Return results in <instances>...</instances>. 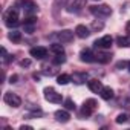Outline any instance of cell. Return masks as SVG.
<instances>
[{"label": "cell", "instance_id": "cell-27", "mask_svg": "<svg viewBox=\"0 0 130 130\" xmlns=\"http://www.w3.org/2000/svg\"><path fill=\"white\" fill-rule=\"evenodd\" d=\"M20 66H23V68H28V66H31V60H22L20 61Z\"/></svg>", "mask_w": 130, "mask_h": 130}, {"label": "cell", "instance_id": "cell-12", "mask_svg": "<svg viewBox=\"0 0 130 130\" xmlns=\"http://www.w3.org/2000/svg\"><path fill=\"white\" fill-rule=\"evenodd\" d=\"M35 26H37V22H35V19H34L32 15H29V17L25 20V23H23L25 32H28V34H32V32L35 31Z\"/></svg>", "mask_w": 130, "mask_h": 130}, {"label": "cell", "instance_id": "cell-18", "mask_svg": "<svg viewBox=\"0 0 130 130\" xmlns=\"http://www.w3.org/2000/svg\"><path fill=\"white\" fill-rule=\"evenodd\" d=\"M100 95H101V98H103V100L109 101V100H112V98H113V89H112V87H103V89H101V92H100Z\"/></svg>", "mask_w": 130, "mask_h": 130}, {"label": "cell", "instance_id": "cell-8", "mask_svg": "<svg viewBox=\"0 0 130 130\" xmlns=\"http://www.w3.org/2000/svg\"><path fill=\"white\" fill-rule=\"evenodd\" d=\"M80 60L83 63H93V61H96V57L90 49H83L80 52Z\"/></svg>", "mask_w": 130, "mask_h": 130}, {"label": "cell", "instance_id": "cell-25", "mask_svg": "<svg viewBox=\"0 0 130 130\" xmlns=\"http://www.w3.org/2000/svg\"><path fill=\"white\" fill-rule=\"evenodd\" d=\"M104 28V23L103 22H98V20H93L92 22V29L93 31H101Z\"/></svg>", "mask_w": 130, "mask_h": 130}, {"label": "cell", "instance_id": "cell-5", "mask_svg": "<svg viewBox=\"0 0 130 130\" xmlns=\"http://www.w3.org/2000/svg\"><path fill=\"white\" fill-rule=\"evenodd\" d=\"M112 43H113V38H112L110 35H104V37L95 40L93 44H95V47H98V49H110Z\"/></svg>", "mask_w": 130, "mask_h": 130}, {"label": "cell", "instance_id": "cell-31", "mask_svg": "<svg viewBox=\"0 0 130 130\" xmlns=\"http://www.w3.org/2000/svg\"><path fill=\"white\" fill-rule=\"evenodd\" d=\"M20 130H32V127H31V125H22Z\"/></svg>", "mask_w": 130, "mask_h": 130}, {"label": "cell", "instance_id": "cell-13", "mask_svg": "<svg viewBox=\"0 0 130 130\" xmlns=\"http://www.w3.org/2000/svg\"><path fill=\"white\" fill-rule=\"evenodd\" d=\"M87 86H89V89H90L92 92H95V93H100V92H101V89H103L101 81H100V80H96V78L89 80V81H87Z\"/></svg>", "mask_w": 130, "mask_h": 130}, {"label": "cell", "instance_id": "cell-29", "mask_svg": "<svg viewBox=\"0 0 130 130\" xmlns=\"http://www.w3.org/2000/svg\"><path fill=\"white\" fill-rule=\"evenodd\" d=\"M17 80H19V75H12L9 78V83H17Z\"/></svg>", "mask_w": 130, "mask_h": 130}, {"label": "cell", "instance_id": "cell-32", "mask_svg": "<svg viewBox=\"0 0 130 130\" xmlns=\"http://www.w3.org/2000/svg\"><path fill=\"white\" fill-rule=\"evenodd\" d=\"M127 68H128V72H130V63H128V66H127Z\"/></svg>", "mask_w": 130, "mask_h": 130}, {"label": "cell", "instance_id": "cell-11", "mask_svg": "<svg viewBox=\"0 0 130 130\" xmlns=\"http://www.w3.org/2000/svg\"><path fill=\"white\" fill-rule=\"evenodd\" d=\"M57 38H58L61 43H69V41H72V38H74V31L64 29V31H61V32L57 34Z\"/></svg>", "mask_w": 130, "mask_h": 130}, {"label": "cell", "instance_id": "cell-24", "mask_svg": "<svg viewBox=\"0 0 130 130\" xmlns=\"http://www.w3.org/2000/svg\"><path fill=\"white\" fill-rule=\"evenodd\" d=\"M118 124H124V122H127L128 121V115L127 113H119L118 116H116V119H115Z\"/></svg>", "mask_w": 130, "mask_h": 130}, {"label": "cell", "instance_id": "cell-20", "mask_svg": "<svg viewBox=\"0 0 130 130\" xmlns=\"http://www.w3.org/2000/svg\"><path fill=\"white\" fill-rule=\"evenodd\" d=\"M69 81H72V77H71V75H68V74H61V75H58V78H57V83H58V84H61V86L68 84Z\"/></svg>", "mask_w": 130, "mask_h": 130}, {"label": "cell", "instance_id": "cell-22", "mask_svg": "<svg viewBox=\"0 0 130 130\" xmlns=\"http://www.w3.org/2000/svg\"><path fill=\"white\" fill-rule=\"evenodd\" d=\"M51 51H52L54 54H64V47H63L61 43H54V44L51 46Z\"/></svg>", "mask_w": 130, "mask_h": 130}, {"label": "cell", "instance_id": "cell-7", "mask_svg": "<svg viewBox=\"0 0 130 130\" xmlns=\"http://www.w3.org/2000/svg\"><path fill=\"white\" fill-rule=\"evenodd\" d=\"M19 2L22 3L23 11H25L26 15H34L37 12V6L34 5V2H31V0H19Z\"/></svg>", "mask_w": 130, "mask_h": 130}, {"label": "cell", "instance_id": "cell-9", "mask_svg": "<svg viewBox=\"0 0 130 130\" xmlns=\"http://www.w3.org/2000/svg\"><path fill=\"white\" fill-rule=\"evenodd\" d=\"M29 54H31V57H34L37 60H41V58H44L47 55V49L43 47V46H37V47H32L29 51Z\"/></svg>", "mask_w": 130, "mask_h": 130}, {"label": "cell", "instance_id": "cell-1", "mask_svg": "<svg viewBox=\"0 0 130 130\" xmlns=\"http://www.w3.org/2000/svg\"><path fill=\"white\" fill-rule=\"evenodd\" d=\"M5 25L6 26H9V28H14V26H17L19 25V12H17V9L15 8H11V9H8L6 12H5Z\"/></svg>", "mask_w": 130, "mask_h": 130}, {"label": "cell", "instance_id": "cell-10", "mask_svg": "<svg viewBox=\"0 0 130 130\" xmlns=\"http://www.w3.org/2000/svg\"><path fill=\"white\" fill-rule=\"evenodd\" d=\"M83 8H86V0H74L68 6V12H80Z\"/></svg>", "mask_w": 130, "mask_h": 130}, {"label": "cell", "instance_id": "cell-3", "mask_svg": "<svg viewBox=\"0 0 130 130\" xmlns=\"http://www.w3.org/2000/svg\"><path fill=\"white\" fill-rule=\"evenodd\" d=\"M90 12L96 17H109L112 14V8L107 5H96V6H90Z\"/></svg>", "mask_w": 130, "mask_h": 130}, {"label": "cell", "instance_id": "cell-23", "mask_svg": "<svg viewBox=\"0 0 130 130\" xmlns=\"http://www.w3.org/2000/svg\"><path fill=\"white\" fill-rule=\"evenodd\" d=\"M52 61H54V64H63L66 61V57H64V54H55V58Z\"/></svg>", "mask_w": 130, "mask_h": 130}, {"label": "cell", "instance_id": "cell-30", "mask_svg": "<svg viewBox=\"0 0 130 130\" xmlns=\"http://www.w3.org/2000/svg\"><path fill=\"white\" fill-rule=\"evenodd\" d=\"M125 32H127V35H130V22H127V25H125Z\"/></svg>", "mask_w": 130, "mask_h": 130}, {"label": "cell", "instance_id": "cell-21", "mask_svg": "<svg viewBox=\"0 0 130 130\" xmlns=\"http://www.w3.org/2000/svg\"><path fill=\"white\" fill-rule=\"evenodd\" d=\"M9 40L11 41H14V43H19L20 40H22V32H19V31H12V32H9Z\"/></svg>", "mask_w": 130, "mask_h": 130}, {"label": "cell", "instance_id": "cell-15", "mask_svg": "<svg viewBox=\"0 0 130 130\" xmlns=\"http://www.w3.org/2000/svg\"><path fill=\"white\" fill-rule=\"evenodd\" d=\"M86 80H87V74H86V72H75V74L72 75V81H74L75 84H84Z\"/></svg>", "mask_w": 130, "mask_h": 130}, {"label": "cell", "instance_id": "cell-2", "mask_svg": "<svg viewBox=\"0 0 130 130\" xmlns=\"http://www.w3.org/2000/svg\"><path fill=\"white\" fill-rule=\"evenodd\" d=\"M44 100L49 101V103L60 104V103L63 101V96H61V93H58L55 89H52V87H46V89H44Z\"/></svg>", "mask_w": 130, "mask_h": 130}, {"label": "cell", "instance_id": "cell-14", "mask_svg": "<svg viewBox=\"0 0 130 130\" xmlns=\"http://www.w3.org/2000/svg\"><path fill=\"white\" fill-rule=\"evenodd\" d=\"M75 35H77L78 38H87V37L90 35V32H89V29H87L84 25H78V26L75 28Z\"/></svg>", "mask_w": 130, "mask_h": 130}, {"label": "cell", "instance_id": "cell-4", "mask_svg": "<svg viewBox=\"0 0 130 130\" xmlns=\"http://www.w3.org/2000/svg\"><path fill=\"white\" fill-rule=\"evenodd\" d=\"M3 100H5V103H6L8 106H11V107H20V104H22L20 96H19L17 93H12V92H6L5 96H3Z\"/></svg>", "mask_w": 130, "mask_h": 130}, {"label": "cell", "instance_id": "cell-33", "mask_svg": "<svg viewBox=\"0 0 130 130\" xmlns=\"http://www.w3.org/2000/svg\"><path fill=\"white\" fill-rule=\"evenodd\" d=\"M93 2H100V0H93Z\"/></svg>", "mask_w": 130, "mask_h": 130}, {"label": "cell", "instance_id": "cell-19", "mask_svg": "<svg viewBox=\"0 0 130 130\" xmlns=\"http://www.w3.org/2000/svg\"><path fill=\"white\" fill-rule=\"evenodd\" d=\"M116 44L121 46V47H130V35L118 37V38H116Z\"/></svg>", "mask_w": 130, "mask_h": 130}, {"label": "cell", "instance_id": "cell-6", "mask_svg": "<svg viewBox=\"0 0 130 130\" xmlns=\"http://www.w3.org/2000/svg\"><path fill=\"white\" fill-rule=\"evenodd\" d=\"M96 104H98V103H96L95 100H92V98H90V100H86L84 104H83V109H81V115H83V116L92 115V112L96 109Z\"/></svg>", "mask_w": 130, "mask_h": 130}, {"label": "cell", "instance_id": "cell-28", "mask_svg": "<svg viewBox=\"0 0 130 130\" xmlns=\"http://www.w3.org/2000/svg\"><path fill=\"white\" fill-rule=\"evenodd\" d=\"M125 66H128V63H125V61H119V63L116 64L118 69H119V68H125Z\"/></svg>", "mask_w": 130, "mask_h": 130}, {"label": "cell", "instance_id": "cell-26", "mask_svg": "<svg viewBox=\"0 0 130 130\" xmlns=\"http://www.w3.org/2000/svg\"><path fill=\"white\" fill-rule=\"evenodd\" d=\"M64 106H66V109H68V110H75V103H74L71 98L64 100Z\"/></svg>", "mask_w": 130, "mask_h": 130}, {"label": "cell", "instance_id": "cell-17", "mask_svg": "<svg viewBox=\"0 0 130 130\" xmlns=\"http://www.w3.org/2000/svg\"><path fill=\"white\" fill-rule=\"evenodd\" d=\"M95 57H96L98 63H109L110 58H112V54H109V52H98V54H95Z\"/></svg>", "mask_w": 130, "mask_h": 130}, {"label": "cell", "instance_id": "cell-16", "mask_svg": "<svg viewBox=\"0 0 130 130\" xmlns=\"http://www.w3.org/2000/svg\"><path fill=\"white\" fill-rule=\"evenodd\" d=\"M55 118H57V121H60V122H68V121L71 119V115H69V112H66V110H57V112H55Z\"/></svg>", "mask_w": 130, "mask_h": 130}]
</instances>
